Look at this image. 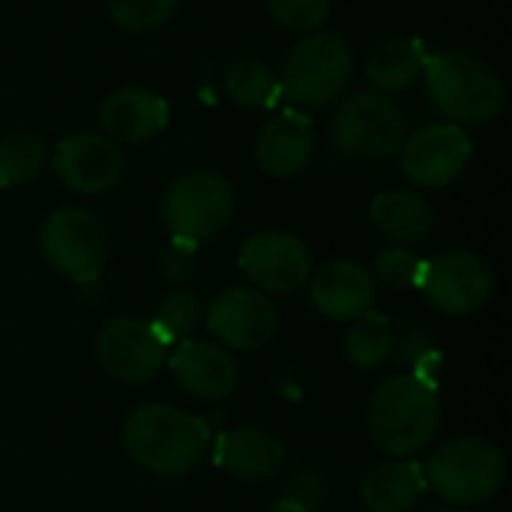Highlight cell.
Segmentation results:
<instances>
[{
    "instance_id": "6da1fadb",
    "label": "cell",
    "mask_w": 512,
    "mask_h": 512,
    "mask_svg": "<svg viewBox=\"0 0 512 512\" xmlns=\"http://www.w3.org/2000/svg\"><path fill=\"white\" fill-rule=\"evenodd\" d=\"M207 426L162 402L135 408L123 423V447L129 459L159 477H183L195 471L207 453Z\"/></svg>"
},
{
    "instance_id": "7a4b0ae2",
    "label": "cell",
    "mask_w": 512,
    "mask_h": 512,
    "mask_svg": "<svg viewBox=\"0 0 512 512\" xmlns=\"http://www.w3.org/2000/svg\"><path fill=\"white\" fill-rule=\"evenodd\" d=\"M441 399L423 375H393L369 399L366 426L378 450L393 459L420 453L438 432Z\"/></svg>"
},
{
    "instance_id": "3957f363",
    "label": "cell",
    "mask_w": 512,
    "mask_h": 512,
    "mask_svg": "<svg viewBox=\"0 0 512 512\" xmlns=\"http://www.w3.org/2000/svg\"><path fill=\"white\" fill-rule=\"evenodd\" d=\"M423 81L435 108L456 126L489 123L504 108V84L498 72L474 54L444 51L429 57Z\"/></svg>"
},
{
    "instance_id": "277c9868",
    "label": "cell",
    "mask_w": 512,
    "mask_h": 512,
    "mask_svg": "<svg viewBox=\"0 0 512 512\" xmlns=\"http://www.w3.org/2000/svg\"><path fill=\"white\" fill-rule=\"evenodd\" d=\"M426 486L453 507H477L504 486V453L483 438H456L441 444L423 465Z\"/></svg>"
},
{
    "instance_id": "5b68a950",
    "label": "cell",
    "mask_w": 512,
    "mask_h": 512,
    "mask_svg": "<svg viewBox=\"0 0 512 512\" xmlns=\"http://www.w3.org/2000/svg\"><path fill=\"white\" fill-rule=\"evenodd\" d=\"M405 132V111L381 90H360L348 96L330 120L333 147L360 162L390 159L405 144Z\"/></svg>"
},
{
    "instance_id": "8992f818",
    "label": "cell",
    "mask_w": 512,
    "mask_h": 512,
    "mask_svg": "<svg viewBox=\"0 0 512 512\" xmlns=\"http://www.w3.org/2000/svg\"><path fill=\"white\" fill-rule=\"evenodd\" d=\"M354 54L339 33L315 30L303 36L285 57L279 90L297 105H327L351 81Z\"/></svg>"
},
{
    "instance_id": "52a82bcc",
    "label": "cell",
    "mask_w": 512,
    "mask_h": 512,
    "mask_svg": "<svg viewBox=\"0 0 512 512\" xmlns=\"http://www.w3.org/2000/svg\"><path fill=\"white\" fill-rule=\"evenodd\" d=\"M159 213L171 240L201 246L231 222L234 189L216 171H186L168 186Z\"/></svg>"
},
{
    "instance_id": "ba28073f",
    "label": "cell",
    "mask_w": 512,
    "mask_h": 512,
    "mask_svg": "<svg viewBox=\"0 0 512 512\" xmlns=\"http://www.w3.org/2000/svg\"><path fill=\"white\" fill-rule=\"evenodd\" d=\"M39 249L60 276L75 285H93L108 261V234L93 213L60 207L45 219Z\"/></svg>"
},
{
    "instance_id": "9c48e42d",
    "label": "cell",
    "mask_w": 512,
    "mask_h": 512,
    "mask_svg": "<svg viewBox=\"0 0 512 512\" xmlns=\"http://www.w3.org/2000/svg\"><path fill=\"white\" fill-rule=\"evenodd\" d=\"M426 303L441 315H471L495 294V273L489 261L468 249H450L423 264L417 285Z\"/></svg>"
},
{
    "instance_id": "30bf717a",
    "label": "cell",
    "mask_w": 512,
    "mask_h": 512,
    "mask_svg": "<svg viewBox=\"0 0 512 512\" xmlns=\"http://www.w3.org/2000/svg\"><path fill=\"white\" fill-rule=\"evenodd\" d=\"M99 366L123 384H147L168 360V345L156 336L150 321L114 318L96 336Z\"/></svg>"
},
{
    "instance_id": "8fae6325",
    "label": "cell",
    "mask_w": 512,
    "mask_h": 512,
    "mask_svg": "<svg viewBox=\"0 0 512 512\" xmlns=\"http://www.w3.org/2000/svg\"><path fill=\"white\" fill-rule=\"evenodd\" d=\"M240 270L261 294H294L312 276V255L288 231H261L243 243Z\"/></svg>"
},
{
    "instance_id": "7c38bea8",
    "label": "cell",
    "mask_w": 512,
    "mask_h": 512,
    "mask_svg": "<svg viewBox=\"0 0 512 512\" xmlns=\"http://www.w3.org/2000/svg\"><path fill=\"white\" fill-rule=\"evenodd\" d=\"M204 324L222 348L252 351L273 339L279 327V309L255 288H228L213 297L204 312Z\"/></svg>"
},
{
    "instance_id": "4fadbf2b",
    "label": "cell",
    "mask_w": 512,
    "mask_h": 512,
    "mask_svg": "<svg viewBox=\"0 0 512 512\" xmlns=\"http://www.w3.org/2000/svg\"><path fill=\"white\" fill-rule=\"evenodd\" d=\"M471 150L474 144L462 126L435 123L405 138L402 171L411 183L423 189H441L465 171Z\"/></svg>"
},
{
    "instance_id": "5bb4252c",
    "label": "cell",
    "mask_w": 512,
    "mask_h": 512,
    "mask_svg": "<svg viewBox=\"0 0 512 512\" xmlns=\"http://www.w3.org/2000/svg\"><path fill=\"white\" fill-rule=\"evenodd\" d=\"M51 165L57 177L81 195H99L123 177L120 147L99 132H75L57 141Z\"/></svg>"
},
{
    "instance_id": "9a60e30c",
    "label": "cell",
    "mask_w": 512,
    "mask_h": 512,
    "mask_svg": "<svg viewBox=\"0 0 512 512\" xmlns=\"http://www.w3.org/2000/svg\"><path fill=\"white\" fill-rule=\"evenodd\" d=\"M309 300L330 321H354L372 309L375 279L360 261L336 258L312 273Z\"/></svg>"
},
{
    "instance_id": "2e32d148",
    "label": "cell",
    "mask_w": 512,
    "mask_h": 512,
    "mask_svg": "<svg viewBox=\"0 0 512 512\" xmlns=\"http://www.w3.org/2000/svg\"><path fill=\"white\" fill-rule=\"evenodd\" d=\"M168 369L174 372V381L195 399L219 402L234 393L237 387V363L219 342H201L186 339L174 345V354L168 357Z\"/></svg>"
},
{
    "instance_id": "e0dca14e",
    "label": "cell",
    "mask_w": 512,
    "mask_h": 512,
    "mask_svg": "<svg viewBox=\"0 0 512 512\" xmlns=\"http://www.w3.org/2000/svg\"><path fill=\"white\" fill-rule=\"evenodd\" d=\"M315 153V126L306 114L282 111L267 120L255 141V159L270 177H294L300 174Z\"/></svg>"
},
{
    "instance_id": "ac0fdd59",
    "label": "cell",
    "mask_w": 512,
    "mask_h": 512,
    "mask_svg": "<svg viewBox=\"0 0 512 512\" xmlns=\"http://www.w3.org/2000/svg\"><path fill=\"white\" fill-rule=\"evenodd\" d=\"M99 120L114 144H141L168 126V102L147 87H120L102 102Z\"/></svg>"
},
{
    "instance_id": "d6986e66",
    "label": "cell",
    "mask_w": 512,
    "mask_h": 512,
    "mask_svg": "<svg viewBox=\"0 0 512 512\" xmlns=\"http://www.w3.org/2000/svg\"><path fill=\"white\" fill-rule=\"evenodd\" d=\"M216 462L225 474L243 483H264L276 477L285 465L282 441L258 426H243L228 432L216 447Z\"/></svg>"
},
{
    "instance_id": "ffe728a7",
    "label": "cell",
    "mask_w": 512,
    "mask_h": 512,
    "mask_svg": "<svg viewBox=\"0 0 512 512\" xmlns=\"http://www.w3.org/2000/svg\"><path fill=\"white\" fill-rule=\"evenodd\" d=\"M426 489L423 465L390 459L366 471L360 480V501L369 512H408Z\"/></svg>"
},
{
    "instance_id": "44dd1931",
    "label": "cell",
    "mask_w": 512,
    "mask_h": 512,
    "mask_svg": "<svg viewBox=\"0 0 512 512\" xmlns=\"http://www.w3.org/2000/svg\"><path fill=\"white\" fill-rule=\"evenodd\" d=\"M369 219L396 246H408V243L429 237V231L435 225V210L420 192L393 189V192H381L372 198Z\"/></svg>"
},
{
    "instance_id": "7402d4cb",
    "label": "cell",
    "mask_w": 512,
    "mask_h": 512,
    "mask_svg": "<svg viewBox=\"0 0 512 512\" xmlns=\"http://www.w3.org/2000/svg\"><path fill=\"white\" fill-rule=\"evenodd\" d=\"M429 51L420 39H387L366 60V78L381 93H405L417 87L429 66Z\"/></svg>"
},
{
    "instance_id": "603a6c76",
    "label": "cell",
    "mask_w": 512,
    "mask_h": 512,
    "mask_svg": "<svg viewBox=\"0 0 512 512\" xmlns=\"http://www.w3.org/2000/svg\"><path fill=\"white\" fill-rule=\"evenodd\" d=\"M345 357L363 372L381 369L393 357L390 318L384 312H375V309L354 318V324L348 327V336H345Z\"/></svg>"
},
{
    "instance_id": "cb8c5ba5",
    "label": "cell",
    "mask_w": 512,
    "mask_h": 512,
    "mask_svg": "<svg viewBox=\"0 0 512 512\" xmlns=\"http://www.w3.org/2000/svg\"><path fill=\"white\" fill-rule=\"evenodd\" d=\"M225 93L243 108H267L279 93V78L267 63L255 57H243L228 66Z\"/></svg>"
},
{
    "instance_id": "d4e9b609",
    "label": "cell",
    "mask_w": 512,
    "mask_h": 512,
    "mask_svg": "<svg viewBox=\"0 0 512 512\" xmlns=\"http://www.w3.org/2000/svg\"><path fill=\"white\" fill-rule=\"evenodd\" d=\"M201 321H204L201 300L195 294H189V291H174L159 303L156 318L150 321V327L171 348V345H180V342L192 339L198 333Z\"/></svg>"
},
{
    "instance_id": "484cf974",
    "label": "cell",
    "mask_w": 512,
    "mask_h": 512,
    "mask_svg": "<svg viewBox=\"0 0 512 512\" xmlns=\"http://www.w3.org/2000/svg\"><path fill=\"white\" fill-rule=\"evenodd\" d=\"M45 165V144L30 132H12L0 141V186L33 180Z\"/></svg>"
},
{
    "instance_id": "4316f807",
    "label": "cell",
    "mask_w": 512,
    "mask_h": 512,
    "mask_svg": "<svg viewBox=\"0 0 512 512\" xmlns=\"http://www.w3.org/2000/svg\"><path fill=\"white\" fill-rule=\"evenodd\" d=\"M423 264L426 261L414 249H408V246H387L375 258L372 279H378L381 285H387L393 291H408V288L420 285Z\"/></svg>"
},
{
    "instance_id": "83f0119b",
    "label": "cell",
    "mask_w": 512,
    "mask_h": 512,
    "mask_svg": "<svg viewBox=\"0 0 512 512\" xmlns=\"http://www.w3.org/2000/svg\"><path fill=\"white\" fill-rule=\"evenodd\" d=\"M177 3L180 0H105L108 15L120 27L135 30V33H147V30L162 27L174 15Z\"/></svg>"
},
{
    "instance_id": "f1b7e54d",
    "label": "cell",
    "mask_w": 512,
    "mask_h": 512,
    "mask_svg": "<svg viewBox=\"0 0 512 512\" xmlns=\"http://www.w3.org/2000/svg\"><path fill=\"white\" fill-rule=\"evenodd\" d=\"M267 3L273 18L294 33H315L330 15V0H267Z\"/></svg>"
},
{
    "instance_id": "f546056e",
    "label": "cell",
    "mask_w": 512,
    "mask_h": 512,
    "mask_svg": "<svg viewBox=\"0 0 512 512\" xmlns=\"http://www.w3.org/2000/svg\"><path fill=\"white\" fill-rule=\"evenodd\" d=\"M198 267V246L186 240H171V246L162 255V273L171 282H186Z\"/></svg>"
},
{
    "instance_id": "4dcf8cb0",
    "label": "cell",
    "mask_w": 512,
    "mask_h": 512,
    "mask_svg": "<svg viewBox=\"0 0 512 512\" xmlns=\"http://www.w3.org/2000/svg\"><path fill=\"white\" fill-rule=\"evenodd\" d=\"M435 512H471V510H465V507H444V510H435Z\"/></svg>"
}]
</instances>
